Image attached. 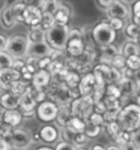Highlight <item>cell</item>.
<instances>
[{"label":"cell","instance_id":"obj_33","mask_svg":"<svg viewBox=\"0 0 140 150\" xmlns=\"http://www.w3.org/2000/svg\"><path fill=\"white\" fill-rule=\"evenodd\" d=\"M132 14L136 20H140V0H136L132 4Z\"/></svg>","mask_w":140,"mask_h":150},{"label":"cell","instance_id":"obj_1","mask_svg":"<svg viewBox=\"0 0 140 150\" xmlns=\"http://www.w3.org/2000/svg\"><path fill=\"white\" fill-rule=\"evenodd\" d=\"M69 28L67 24L55 22L45 31V41L53 50H62L66 48L69 38Z\"/></svg>","mask_w":140,"mask_h":150},{"label":"cell","instance_id":"obj_2","mask_svg":"<svg viewBox=\"0 0 140 150\" xmlns=\"http://www.w3.org/2000/svg\"><path fill=\"white\" fill-rule=\"evenodd\" d=\"M118 122L122 128L132 132L140 128V105H128L120 112Z\"/></svg>","mask_w":140,"mask_h":150},{"label":"cell","instance_id":"obj_3","mask_svg":"<svg viewBox=\"0 0 140 150\" xmlns=\"http://www.w3.org/2000/svg\"><path fill=\"white\" fill-rule=\"evenodd\" d=\"M29 40L28 36L17 34L8 38L6 52L8 53L13 59L23 58L25 55H28V48H29Z\"/></svg>","mask_w":140,"mask_h":150},{"label":"cell","instance_id":"obj_18","mask_svg":"<svg viewBox=\"0 0 140 150\" xmlns=\"http://www.w3.org/2000/svg\"><path fill=\"white\" fill-rule=\"evenodd\" d=\"M28 40L30 43L43 42V41H45V31L42 30L38 25L32 26V30L28 35Z\"/></svg>","mask_w":140,"mask_h":150},{"label":"cell","instance_id":"obj_13","mask_svg":"<svg viewBox=\"0 0 140 150\" xmlns=\"http://www.w3.org/2000/svg\"><path fill=\"white\" fill-rule=\"evenodd\" d=\"M22 121V114L19 111H17L16 108L13 110H7L4 113V124L14 127L18 126Z\"/></svg>","mask_w":140,"mask_h":150},{"label":"cell","instance_id":"obj_6","mask_svg":"<svg viewBox=\"0 0 140 150\" xmlns=\"http://www.w3.org/2000/svg\"><path fill=\"white\" fill-rule=\"evenodd\" d=\"M53 48L50 47L46 41L36 43H30L28 48V55L35 58H46L53 53Z\"/></svg>","mask_w":140,"mask_h":150},{"label":"cell","instance_id":"obj_15","mask_svg":"<svg viewBox=\"0 0 140 150\" xmlns=\"http://www.w3.org/2000/svg\"><path fill=\"white\" fill-rule=\"evenodd\" d=\"M70 17V9L65 6V4H59V7L54 13V19L55 22L62 23V24H67Z\"/></svg>","mask_w":140,"mask_h":150},{"label":"cell","instance_id":"obj_22","mask_svg":"<svg viewBox=\"0 0 140 150\" xmlns=\"http://www.w3.org/2000/svg\"><path fill=\"white\" fill-rule=\"evenodd\" d=\"M26 8V4L24 2H17V4L11 7L12 10V14L14 19L18 21H23V17H24V10Z\"/></svg>","mask_w":140,"mask_h":150},{"label":"cell","instance_id":"obj_8","mask_svg":"<svg viewBox=\"0 0 140 150\" xmlns=\"http://www.w3.org/2000/svg\"><path fill=\"white\" fill-rule=\"evenodd\" d=\"M20 78V72L14 68L0 69V88L7 90Z\"/></svg>","mask_w":140,"mask_h":150},{"label":"cell","instance_id":"obj_14","mask_svg":"<svg viewBox=\"0 0 140 150\" xmlns=\"http://www.w3.org/2000/svg\"><path fill=\"white\" fill-rule=\"evenodd\" d=\"M36 101L34 100L33 96L30 92H25L23 96L19 99V105L21 106V110L24 112H31L35 108Z\"/></svg>","mask_w":140,"mask_h":150},{"label":"cell","instance_id":"obj_4","mask_svg":"<svg viewBox=\"0 0 140 150\" xmlns=\"http://www.w3.org/2000/svg\"><path fill=\"white\" fill-rule=\"evenodd\" d=\"M92 36L94 42L100 46H106L113 44L116 38V31L111 28L107 22H101L93 28Z\"/></svg>","mask_w":140,"mask_h":150},{"label":"cell","instance_id":"obj_26","mask_svg":"<svg viewBox=\"0 0 140 150\" xmlns=\"http://www.w3.org/2000/svg\"><path fill=\"white\" fill-rule=\"evenodd\" d=\"M126 65L129 67L130 70H138L140 68V56L139 55H132L126 59Z\"/></svg>","mask_w":140,"mask_h":150},{"label":"cell","instance_id":"obj_24","mask_svg":"<svg viewBox=\"0 0 140 150\" xmlns=\"http://www.w3.org/2000/svg\"><path fill=\"white\" fill-rule=\"evenodd\" d=\"M59 2L57 0H48V1H43L41 4V10L42 12H47L54 14L55 11L57 10V8L59 7Z\"/></svg>","mask_w":140,"mask_h":150},{"label":"cell","instance_id":"obj_5","mask_svg":"<svg viewBox=\"0 0 140 150\" xmlns=\"http://www.w3.org/2000/svg\"><path fill=\"white\" fill-rule=\"evenodd\" d=\"M105 10L110 19L116 18L125 20L129 16V8L125 2H123V0H114Z\"/></svg>","mask_w":140,"mask_h":150},{"label":"cell","instance_id":"obj_28","mask_svg":"<svg viewBox=\"0 0 140 150\" xmlns=\"http://www.w3.org/2000/svg\"><path fill=\"white\" fill-rule=\"evenodd\" d=\"M123 21L122 19H116V18H111L110 21L107 22L108 24L111 25V28L115 31H119L123 29Z\"/></svg>","mask_w":140,"mask_h":150},{"label":"cell","instance_id":"obj_23","mask_svg":"<svg viewBox=\"0 0 140 150\" xmlns=\"http://www.w3.org/2000/svg\"><path fill=\"white\" fill-rule=\"evenodd\" d=\"M14 64V59L6 52V50H0V69H6V68H12Z\"/></svg>","mask_w":140,"mask_h":150},{"label":"cell","instance_id":"obj_16","mask_svg":"<svg viewBox=\"0 0 140 150\" xmlns=\"http://www.w3.org/2000/svg\"><path fill=\"white\" fill-rule=\"evenodd\" d=\"M50 75L44 69H41L40 71H37L36 74L33 76V84L34 87L36 88H43L47 86L49 82Z\"/></svg>","mask_w":140,"mask_h":150},{"label":"cell","instance_id":"obj_29","mask_svg":"<svg viewBox=\"0 0 140 150\" xmlns=\"http://www.w3.org/2000/svg\"><path fill=\"white\" fill-rule=\"evenodd\" d=\"M112 63H113L114 67H116V68H123L126 65V59H125L124 56L116 55L115 57L112 58Z\"/></svg>","mask_w":140,"mask_h":150},{"label":"cell","instance_id":"obj_39","mask_svg":"<svg viewBox=\"0 0 140 150\" xmlns=\"http://www.w3.org/2000/svg\"><path fill=\"white\" fill-rule=\"evenodd\" d=\"M106 150H122V149H119L118 147H116V146H110Z\"/></svg>","mask_w":140,"mask_h":150},{"label":"cell","instance_id":"obj_32","mask_svg":"<svg viewBox=\"0 0 140 150\" xmlns=\"http://www.w3.org/2000/svg\"><path fill=\"white\" fill-rule=\"evenodd\" d=\"M55 150H77V149H76V147L72 144H70L68 142H64L58 144Z\"/></svg>","mask_w":140,"mask_h":150},{"label":"cell","instance_id":"obj_12","mask_svg":"<svg viewBox=\"0 0 140 150\" xmlns=\"http://www.w3.org/2000/svg\"><path fill=\"white\" fill-rule=\"evenodd\" d=\"M66 48L72 56H80L83 53V43L81 38H69Z\"/></svg>","mask_w":140,"mask_h":150},{"label":"cell","instance_id":"obj_31","mask_svg":"<svg viewBox=\"0 0 140 150\" xmlns=\"http://www.w3.org/2000/svg\"><path fill=\"white\" fill-rule=\"evenodd\" d=\"M76 132H74V129L72 128H65L64 129V133H62V136L64 138L70 142V140H74V136H76Z\"/></svg>","mask_w":140,"mask_h":150},{"label":"cell","instance_id":"obj_41","mask_svg":"<svg viewBox=\"0 0 140 150\" xmlns=\"http://www.w3.org/2000/svg\"><path fill=\"white\" fill-rule=\"evenodd\" d=\"M37 150H53L52 148H48V147H42V148H38Z\"/></svg>","mask_w":140,"mask_h":150},{"label":"cell","instance_id":"obj_20","mask_svg":"<svg viewBox=\"0 0 140 150\" xmlns=\"http://www.w3.org/2000/svg\"><path fill=\"white\" fill-rule=\"evenodd\" d=\"M124 32H125V34L129 38H132L134 41H137L140 34V24L139 23H136V22L129 23L128 25H126Z\"/></svg>","mask_w":140,"mask_h":150},{"label":"cell","instance_id":"obj_38","mask_svg":"<svg viewBox=\"0 0 140 150\" xmlns=\"http://www.w3.org/2000/svg\"><path fill=\"white\" fill-rule=\"evenodd\" d=\"M135 142L138 144V145H140V130L137 133V135H136V137H135Z\"/></svg>","mask_w":140,"mask_h":150},{"label":"cell","instance_id":"obj_7","mask_svg":"<svg viewBox=\"0 0 140 150\" xmlns=\"http://www.w3.org/2000/svg\"><path fill=\"white\" fill-rule=\"evenodd\" d=\"M58 114L57 106L52 102H43L37 108V116L44 122L54 121Z\"/></svg>","mask_w":140,"mask_h":150},{"label":"cell","instance_id":"obj_30","mask_svg":"<svg viewBox=\"0 0 140 150\" xmlns=\"http://www.w3.org/2000/svg\"><path fill=\"white\" fill-rule=\"evenodd\" d=\"M122 90L125 93H130L134 90V83L129 79H124L122 82Z\"/></svg>","mask_w":140,"mask_h":150},{"label":"cell","instance_id":"obj_40","mask_svg":"<svg viewBox=\"0 0 140 150\" xmlns=\"http://www.w3.org/2000/svg\"><path fill=\"white\" fill-rule=\"evenodd\" d=\"M93 150H105L102 146H99V145H96V146L93 147Z\"/></svg>","mask_w":140,"mask_h":150},{"label":"cell","instance_id":"obj_36","mask_svg":"<svg viewBox=\"0 0 140 150\" xmlns=\"http://www.w3.org/2000/svg\"><path fill=\"white\" fill-rule=\"evenodd\" d=\"M10 146H9V144L7 140H4V139H0V150H9Z\"/></svg>","mask_w":140,"mask_h":150},{"label":"cell","instance_id":"obj_37","mask_svg":"<svg viewBox=\"0 0 140 150\" xmlns=\"http://www.w3.org/2000/svg\"><path fill=\"white\" fill-rule=\"evenodd\" d=\"M123 150H138V148H137V146L135 145V144L128 142V144H126V145L124 146Z\"/></svg>","mask_w":140,"mask_h":150},{"label":"cell","instance_id":"obj_27","mask_svg":"<svg viewBox=\"0 0 140 150\" xmlns=\"http://www.w3.org/2000/svg\"><path fill=\"white\" fill-rule=\"evenodd\" d=\"M103 55L112 59L113 57H115L116 55H118V50L114 45L110 44V45L103 46Z\"/></svg>","mask_w":140,"mask_h":150},{"label":"cell","instance_id":"obj_35","mask_svg":"<svg viewBox=\"0 0 140 150\" xmlns=\"http://www.w3.org/2000/svg\"><path fill=\"white\" fill-rule=\"evenodd\" d=\"M7 43H8V38L2 34H0V50H6Z\"/></svg>","mask_w":140,"mask_h":150},{"label":"cell","instance_id":"obj_44","mask_svg":"<svg viewBox=\"0 0 140 150\" xmlns=\"http://www.w3.org/2000/svg\"><path fill=\"white\" fill-rule=\"evenodd\" d=\"M126 1H135V0H126Z\"/></svg>","mask_w":140,"mask_h":150},{"label":"cell","instance_id":"obj_43","mask_svg":"<svg viewBox=\"0 0 140 150\" xmlns=\"http://www.w3.org/2000/svg\"><path fill=\"white\" fill-rule=\"evenodd\" d=\"M138 42H139V45H140V34H139V36H138V40H137Z\"/></svg>","mask_w":140,"mask_h":150},{"label":"cell","instance_id":"obj_47","mask_svg":"<svg viewBox=\"0 0 140 150\" xmlns=\"http://www.w3.org/2000/svg\"><path fill=\"white\" fill-rule=\"evenodd\" d=\"M139 103H140V101H139Z\"/></svg>","mask_w":140,"mask_h":150},{"label":"cell","instance_id":"obj_42","mask_svg":"<svg viewBox=\"0 0 140 150\" xmlns=\"http://www.w3.org/2000/svg\"><path fill=\"white\" fill-rule=\"evenodd\" d=\"M137 71V77H138V79L140 80V68L138 69V70H136Z\"/></svg>","mask_w":140,"mask_h":150},{"label":"cell","instance_id":"obj_46","mask_svg":"<svg viewBox=\"0 0 140 150\" xmlns=\"http://www.w3.org/2000/svg\"><path fill=\"white\" fill-rule=\"evenodd\" d=\"M78 150H84V149H78Z\"/></svg>","mask_w":140,"mask_h":150},{"label":"cell","instance_id":"obj_19","mask_svg":"<svg viewBox=\"0 0 140 150\" xmlns=\"http://www.w3.org/2000/svg\"><path fill=\"white\" fill-rule=\"evenodd\" d=\"M41 138L46 142H53L57 138V130L53 126H45L41 129Z\"/></svg>","mask_w":140,"mask_h":150},{"label":"cell","instance_id":"obj_21","mask_svg":"<svg viewBox=\"0 0 140 150\" xmlns=\"http://www.w3.org/2000/svg\"><path fill=\"white\" fill-rule=\"evenodd\" d=\"M54 23H55L54 14H52V13H47V12H42L41 21H40V24H38V26H40L42 30L46 31L47 29H49Z\"/></svg>","mask_w":140,"mask_h":150},{"label":"cell","instance_id":"obj_34","mask_svg":"<svg viewBox=\"0 0 140 150\" xmlns=\"http://www.w3.org/2000/svg\"><path fill=\"white\" fill-rule=\"evenodd\" d=\"M113 1H114V0H96V2H98V4H99V7L102 9H106Z\"/></svg>","mask_w":140,"mask_h":150},{"label":"cell","instance_id":"obj_45","mask_svg":"<svg viewBox=\"0 0 140 150\" xmlns=\"http://www.w3.org/2000/svg\"><path fill=\"white\" fill-rule=\"evenodd\" d=\"M43 1H48V0H43Z\"/></svg>","mask_w":140,"mask_h":150},{"label":"cell","instance_id":"obj_11","mask_svg":"<svg viewBox=\"0 0 140 150\" xmlns=\"http://www.w3.org/2000/svg\"><path fill=\"white\" fill-rule=\"evenodd\" d=\"M0 23L6 29H11L17 24V20L13 17L11 7H6L2 9L0 13Z\"/></svg>","mask_w":140,"mask_h":150},{"label":"cell","instance_id":"obj_25","mask_svg":"<svg viewBox=\"0 0 140 150\" xmlns=\"http://www.w3.org/2000/svg\"><path fill=\"white\" fill-rule=\"evenodd\" d=\"M139 47L135 44L134 42H127L123 47V55L124 57H129L132 55H139Z\"/></svg>","mask_w":140,"mask_h":150},{"label":"cell","instance_id":"obj_9","mask_svg":"<svg viewBox=\"0 0 140 150\" xmlns=\"http://www.w3.org/2000/svg\"><path fill=\"white\" fill-rule=\"evenodd\" d=\"M11 144L14 148L17 149H22V148H26L29 146L32 139L31 136L28 132H25L23 129H16L13 130L11 134Z\"/></svg>","mask_w":140,"mask_h":150},{"label":"cell","instance_id":"obj_10","mask_svg":"<svg viewBox=\"0 0 140 150\" xmlns=\"http://www.w3.org/2000/svg\"><path fill=\"white\" fill-rule=\"evenodd\" d=\"M42 18V10L35 6H26L24 10L23 22L28 23L31 26H36L40 24Z\"/></svg>","mask_w":140,"mask_h":150},{"label":"cell","instance_id":"obj_17","mask_svg":"<svg viewBox=\"0 0 140 150\" xmlns=\"http://www.w3.org/2000/svg\"><path fill=\"white\" fill-rule=\"evenodd\" d=\"M0 103L7 110H13L19 106V98L14 96L13 94H10V93H6L0 98Z\"/></svg>","mask_w":140,"mask_h":150}]
</instances>
